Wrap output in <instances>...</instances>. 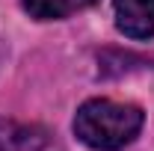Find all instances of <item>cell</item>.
<instances>
[{"label": "cell", "mask_w": 154, "mask_h": 151, "mask_svg": "<svg viewBox=\"0 0 154 151\" xmlns=\"http://www.w3.org/2000/svg\"><path fill=\"white\" fill-rule=\"evenodd\" d=\"M142 131V110L134 104H116L107 98L86 101L74 116L77 139L98 151H116L134 142Z\"/></svg>", "instance_id": "6da1fadb"}, {"label": "cell", "mask_w": 154, "mask_h": 151, "mask_svg": "<svg viewBox=\"0 0 154 151\" xmlns=\"http://www.w3.org/2000/svg\"><path fill=\"white\" fill-rule=\"evenodd\" d=\"M116 27L131 39L154 36V0H113Z\"/></svg>", "instance_id": "7a4b0ae2"}, {"label": "cell", "mask_w": 154, "mask_h": 151, "mask_svg": "<svg viewBox=\"0 0 154 151\" xmlns=\"http://www.w3.org/2000/svg\"><path fill=\"white\" fill-rule=\"evenodd\" d=\"M51 133L38 125H24L15 119H0V151H45Z\"/></svg>", "instance_id": "3957f363"}, {"label": "cell", "mask_w": 154, "mask_h": 151, "mask_svg": "<svg viewBox=\"0 0 154 151\" xmlns=\"http://www.w3.org/2000/svg\"><path fill=\"white\" fill-rule=\"evenodd\" d=\"M98 0H24V9L36 21H59L80 12V9H89Z\"/></svg>", "instance_id": "277c9868"}]
</instances>
